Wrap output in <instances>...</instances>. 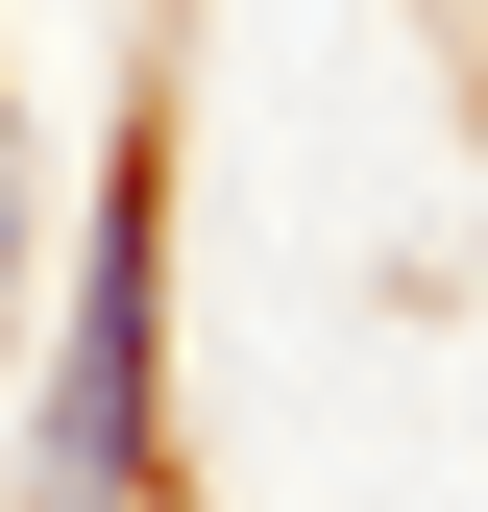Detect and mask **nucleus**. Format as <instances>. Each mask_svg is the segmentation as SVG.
<instances>
[{
	"label": "nucleus",
	"instance_id": "f257e3e1",
	"mask_svg": "<svg viewBox=\"0 0 488 512\" xmlns=\"http://www.w3.org/2000/svg\"><path fill=\"white\" fill-rule=\"evenodd\" d=\"M147 439H171V147H122L74 244V342L25 391V512H147Z\"/></svg>",
	"mask_w": 488,
	"mask_h": 512
},
{
	"label": "nucleus",
	"instance_id": "f03ea898",
	"mask_svg": "<svg viewBox=\"0 0 488 512\" xmlns=\"http://www.w3.org/2000/svg\"><path fill=\"white\" fill-rule=\"evenodd\" d=\"M0 317H25V98H0Z\"/></svg>",
	"mask_w": 488,
	"mask_h": 512
}]
</instances>
